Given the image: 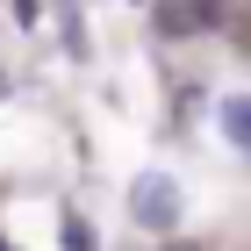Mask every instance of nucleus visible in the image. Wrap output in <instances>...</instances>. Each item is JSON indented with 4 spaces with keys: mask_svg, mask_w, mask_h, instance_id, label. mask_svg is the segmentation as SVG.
<instances>
[{
    "mask_svg": "<svg viewBox=\"0 0 251 251\" xmlns=\"http://www.w3.org/2000/svg\"><path fill=\"white\" fill-rule=\"evenodd\" d=\"M129 215L144 223V230H173V223H179V187L165 173H144L129 187Z\"/></svg>",
    "mask_w": 251,
    "mask_h": 251,
    "instance_id": "obj_1",
    "label": "nucleus"
},
{
    "mask_svg": "<svg viewBox=\"0 0 251 251\" xmlns=\"http://www.w3.org/2000/svg\"><path fill=\"white\" fill-rule=\"evenodd\" d=\"M215 115H223V136H230L237 151H251V94H230Z\"/></svg>",
    "mask_w": 251,
    "mask_h": 251,
    "instance_id": "obj_2",
    "label": "nucleus"
},
{
    "mask_svg": "<svg viewBox=\"0 0 251 251\" xmlns=\"http://www.w3.org/2000/svg\"><path fill=\"white\" fill-rule=\"evenodd\" d=\"M65 251H94V230H86V215H65Z\"/></svg>",
    "mask_w": 251,
    "mask_h": 251,
    "instance_id": "obj_3",
    "label": "nucleus"
},
{
    "mask_svg": "<svg viewBox=\"0 0 251 251\" xmlns=\"http://www.w3.org/2000/svg\"><path fill=\"white\" fill-rule=\"evenodd\" d=\"M0 94H7V72H0Z\"/></svg>",
    "mask_w": 251,
    "mask_h": 251,
    "instance_id": "obj_4",
    "label": "nucleus"
},
{
    "mask_svg": "<svg viewBox=\"0 0 251 251\" xmlns=\"http://www.w3.org/2000/svg\"><path fill=\"white\" fill-rule=\"evenodd\" d=\"M0 251H15V244H7V237H0Z\"/></svg>",
    "mask_w": 251,
    "mask_h": 251,
    "instance_id": "obj_5",
    "label": "nucleus"
},
{
    "mask_svg": "<svg viewBox=\"0 0 251 251\" xmlns=\"http://www.w3.org/2000/svg\"><path fill=\"white\" fill-rule=\"evenodd\" d=\"M165 251H187V244H165Z\"/></svg>",
    "mask_w": 251,
    "mask_h": 251,
    "instance_id": "obj_6",
    "label": "nucleus"
}]
</instances>
